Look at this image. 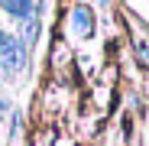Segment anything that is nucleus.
I'll list each match as a JSON object with an SVG mask.
<instances>
[{"mask_svg": "<svg viewBox=\"0 0 149 146\" xmlns=\"http://www.w3.org/2000/svg\"><path fill=\"white\" fill-rule=\"evenodd\" d=\"M71 29L78 39H91L94 36V13L88 7H74L71 10Z\"/></svg>", "mask_w": 149, "mask_h": 146, "instance_id": "f03ea898", "label": "nucleus"}, {"mask_svg": "<svg viewBox=\"0 0 149 146\" xmlns=\"http://www.w3.org/2000/svg\"><path fill=\"white\" fill-rule=\"evenodd\" d=\"M0 65H3L7 75L23 71L26 68V42L10 36V33H0Z\"/></svg>", "mask_w": 149, "mask_h": 146, "instance_id": "f257e3e1", "label": "nucleus"}, {"mask_svg": "<svg viewBox=\"0 0 149 146\" xmlns=\"http://www.w3.org/2000/svg\"><path fill=\"white\" fill-rule=\"evenodd\" d=\"M7 110H10V101H7V97H0V117H3Z\"/></svg>", "mask_w": 149, "mask_h": 146, "instance_id": "7ed1b4c3", "label": "nucleus"}]
</instances>
